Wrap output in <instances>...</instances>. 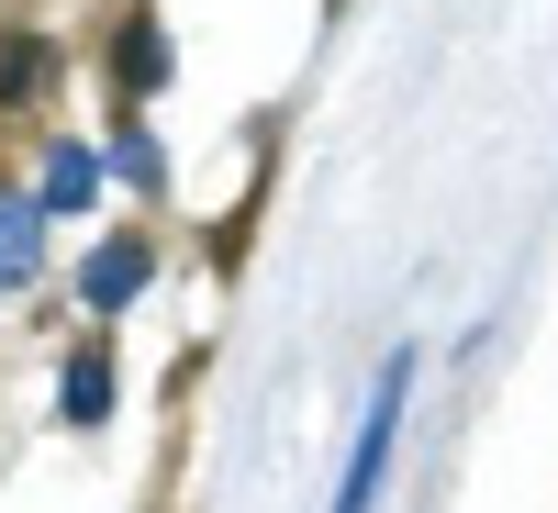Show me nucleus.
<instances>
[{
    "mask_svg": "<svg viewBox=\"0 0 558 513\" xmlns=\"http://www.w3.org/2000/svg\"><path fill=\"white\" fill-rule=\"evenodd\" d=\"M45 78H57L45 34H12V45H0V101H45Z\"/></svg>",
    "mask_w": 558,
    "mask_h": 513,
    "instance_id": "obj_8",
    "label": "nucleus"
},
{
    "mask_svg": "<svg viewBox=\"0 0 558 513\" xmlns=\"http://www.w3.org/2000/svg\"><path fill=\"white\" fill-rule=\"evenodd\" d=\"M101 179H123V191H146V201H157V191H168V146H157L146 123H123V134H112V157H101Z\"/></svg>",
    "mask_w": 558,
    "mask_h": 513,
    "instance_id": "obj_7",
    "label": "nucleus"
},
{
    "mask_svg": "<svg viewBox=\"0 0 558 513\" xmlns=\"http://www.w3.org/2000/svg\"><path fill=\"white\" fill-rule=\"evenodd\" d=\"M34 257H45V201H12V191H0V291H23Z\"/></svg>",
    "mask_w": 558,
    "mask_h": 513,
    "instance_id": "obj_6",
    "label": "nucleus"
},
{
    "mask_svg": "<svg viewBox=\"0 0 558 513\" xmlns=\"http://www.w3.org/2000/svg\"><path fill=\"white\" fill-rule=\"evenodd\" d=\"M402 402H413V346L368 380V413H357V447H347V480H336V513H380V480H391V447H402Z\"/></svg>",
    "mask_w": 558,
    "mask_h": 513,
    "instance_id": "obj_1",
    "label": "nucleus"
},
{
    "mask_svg": "<svg viewBox=\"0 0 558 513\" xmlns=\"http://www.w3.org/2000/svg\"><path fill=\"white\" fill-rule=\"evenodd\" d=\"M146 279H157V246H146V235H101L89 268H78V302H89V313H134V302H146Z\"/></svg>",
    "mask_w": 558,
    "mask_h": 513,
    "instance_id": "obj_2",
    "label": "nucleus"
},
{
    "mask_svg": "<svg viewBox=\"0 0 558 513\" xmlns=\"http://www.w3.org/2000/svg\"><path fill=\"white\" fill-rule=\"evenodd\" d=\"M57 413H68V425H112V357H101V346H68V368H57Z\"/></svg>",
    "mask_w": 558,
    "mask_h": 513,
    "instance_id": "obj_4",
    "label": "nucleus"
},
{
    "mask_svg": "<svg viewBox=\"0 0 558 513\" xmlns=\"http://www.w3.org/2000/svg\"><path fill=\"white\" fill-rule=\"evenodd\" d=\"M89 191H101V146H45V179H34V201L45 212H89Z\"/></svg>",
    "mask_w": 558,
    "mask_h": 513,
    "instance_id": "obj_3",
    "label": "nucleus"
},
{
    "mask_svg": "<svg viewBox=\"0 0 558 513\" xmlns=\"http://www.w3.org/2000/svg\"><path fill=\"white\" fill-rule=\"evenodd\" d=\"M112 89H123V101H157V89H168V34H157V23H123V45H112Z\"/></svg>",
    "mask_w": 558,
    "mask_h": 513,
    "instance_id": "obj_5",
    "label": "nucleus"
}]
</instances>
